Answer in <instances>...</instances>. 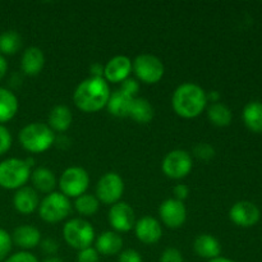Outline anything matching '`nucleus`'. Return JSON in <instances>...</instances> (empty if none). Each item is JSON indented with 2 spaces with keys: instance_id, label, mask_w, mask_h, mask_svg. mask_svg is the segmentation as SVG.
<instances>
[{
  "instance_id": "nucleus-9",
  "label": "nucleus",
  "mask_w": 262,
  "mask_h": 262,
  "mask_svg": "<svg viewBox=\"0 0 262 262\" xmlns=\"http://www.w3.org/2000/svg\"><path fill=\"white\" fill-rule=\"evenodd\" d=\"M124 192V182L119 174L110 171L104 174L97 182L96 197L100 202L105 205H114L119 202Z\"/></svg>"
},
{
  "instance_id": "nucleus-25",
  "label": "nucleus",
  "mask_w": 262,
  "mask_h": 262,
  "mask_svg": "<svg viewBox=\"0 0 262 262\" xmlns=\"http://www.w3.org/2000/svg\"><path fill=\"white\" fill-rule=\"evenodd\" d=\"M33 187L43 193H51L56 186V179L53 171L48 168H37L31 173Z\"/></svg>"
},
{
  "instance_id": "nucleus-37",
  "label": "nucleus",
  "mask_w": 262,
  "mask_h": 262,
  "mask_svg": "<svg viewBox=\"0 0 262 262\" xmlns=\"http://www.w3.org/2000/svg\"><path fill=\"white\" fill-rule=\"evenodd\" d=\"M119 262H142V257H141L140 253L136 250H125L123 252H120Z\"/></svg>"
},
{
  "instance_id": "nucleus-44",
  "label": "nucleus",
  "mask_w": 262,
  "mask_h": 262,
  "mask_svg": "<svg viewBox=\"0 0 262 262\" xmlns=\"http://www.w3.org/2000/svg\"><path fill=\"white\" fill-rule=\"evenodd\" d=\"M42 262H64V261L59 257H54V256H51V257L45 258Z\"/></svg>"
},
{
  "instance_id": "nucleus-35",
  "label": "nucleus",
  "mask_w": 262,
  "mask_h": 262,
  "mask_svg": "<svg viewBox=\"0 0 262 262\" xmlns=\"http://www.w3.org/2000/svg\"><path fill=\"white\" fill-rule=\"evenodd\" d=\"M138 89H140V86H138V82L136 81V79L127 78L125 81L122 82L120 91H123L124 94H127L128 96L136 97V95H137V92H138Z\"/></svg>"
},
{
  "instance_id": "nucleus-2",
  "label": "nucleus",
  "mask_w": 262,
  "mask_h": 262,
  "mask_svg": "<svg viewBox=\"0 0 262 262\" xmlns=\"http://www.w3.org/2000/svg\"><path fill=\"white\" fill-rule=\"evenodd\" d=\"M173 109L179 117L192 119L201 114L207 105L206 92L199 84L182 83L177 87L171 97Z\"/></svg>"
},
{
  "instance_id": "nucleus-12",
  "label": "nucleus",
  "mask_w": 262,
  "mask_h": 262,
  "mask_svg": "<svg viewBox=\"0 0 262 262\" xmlns=\"http://www.w3.org/2000/svg\"><path fill=\"white\" fill-rule=\"evenodd\" d=\"M159 215L161 222L171 229L181 228L186 223L187 210L182 201L176 199H169L164 201L159 207Z\"/></svg>"
},
{
  "instance_id": "nucleus-31",
  "label": "nucleus",
  "mask_w": 262,
  "mask_h": 262,
  "mask_svg": "<svg viewBox=\"0 0 262 262\" xmlns=\"http://www.w3.org/2000/svg\"><path fill=\"white\" fill-rule=\"evenodd\" d=\"M194 156H197L201 160H211L215 156V150L209 143H200L193 150Z\"/></svg>"
},
{
  "instance_id": "nucleus-29",
  "label": "nucleus",
  "mask_w": 262,
  "mask_h": 262,
  "mask_svg": "<svg viewBox=\"0 0 262 262\" xmlns=\"http://www.w3.org/2000/svg\"><path fill=\"white\" fill-rule=\"evenodd\" d=\"M100 206V201L97 200L96 196L94 194H82V196L77 197L76 202H74V207L77 211L83 216H92L97 212Z\"/></svg>"
},
{
  "instance_id": "nucleus-39",
  "label": "nucleus",
  "mask_w": 262,
  "mask_h": 262,
  "mask_svg": "<svg viewBox=\"0 0 262 262\" xmlns=\"http://www.w3.org/2000/svg\"><path fill=\"white\" fill-rule=\"evenodd\" d=\"M189 194V188L186 186V184H177L174 187V196H176V200L183 202V200H186Z\"/></svg>"
},
{
  "instance_id": "nucleus-24",
  "label": "nucleus",
  "mask_w": 262,
  "mask_h": 262,
  "mask_svg": "<svg viewBox=\"0 0 262 262\" xmlns=\"http://www.w3.org/2000/svg\"><path fill=\"white\" fill-rule=\"evenodd\" d=\"M18 112V100L9 90L0 87V123H7Z\"/></svg>"
},
{
  "instance_id": "nucleus-11",
  "label": "nucleus",
  "mask_w": 262,
  "mask_h": 262,
  "mask_svg": "<svg viewBox=\"0 0 262 262\" xmlns=\"http://www.w3.org/2000/svg\"><path fill=\"white\" fill-rule=\"evenodd\" d=\"M229 217L238 227L251 228L260 222L261 211L253 202L239 201L230 207Z\"/></svg>"
},
{
  "instance_id": "nucleus-6",
  "label": "nucleus",
  "mask_w": 262,
  "mask_h": 262,
  "mask_svg": "<svg viewBox=\"0 0 262 262\" xmlns=\"http://www.w3.org/2000/svg\"><path fill=\"white\" fill-rule=\"evenodd\" d=\"M63 235L66 242L72 248L81 251L87 247H91L95 239V229L86 220L72 219L64 225Z\"/></svg>"
},
{
  "instance_id": "nucleus-42",
  "label": "nucleus",
  "mask_w": 262,
  "mask_h": 262,
  "mask_svg": "<svg viewBox=\"0 0 262 262\" xmlns=\"http://www.w3.org/2000/svg\"><path fill=\"white\" fill-rule=\"evenodd\" d=\"M206 97H207V101H211L212 104H215V102H219L220 94L217 91H211L210 94H206Z\"/></svg>"
},
{
  "instance_id": "nucleus-38",
  "label": "nucleus",
  "mask_w": 262,
  "mask_h": 262,
  "mask_svg": "<svg viewBox=\"0 0 262 262\" xmlns=\"http://www.w3.org/2000/svg\"><path fill=\"white\" fill-rule=\"evenodd\" d=\"M41 248H42V251L46 253V255L53 256L58 252L59 245L56 241L53 239V238H48V239L41 242Z\"/></svg>"
},
{
  "instance_id": "nucleus-32",
  "label": "nucleus",
  "mask_w": 262,
  "mask_h": 262,
  "mask_svg": "<svg viewBox=\"0 0 262 262\" xmlns=\"http://www.w3.org/2000/svg\"><path fill=\"white\" fill-rule=\"evenodd\" d=\"M12 147V135L9 129L0 124V155H4Z\"/></svg>"
},
{
  "instance_id": "nucleus-23",
  "label": "nucleus",
  "mask_w": 262,
  "mask_h": 262,
  "mask_svg": "<svg viewBox=\"0 0 262 262\" xmlns=\"http://www.w3.org/2000/svg\"><path fill=\"white\" fill-rule=\"evenodd\" d=\"M242 119L246 127L253 133H262V102L251 101L245 106Z\"/></svg>"
},
{
  "instance_id": "nucleus-21",
  "label": "nucleus",
  "mask_w": 262,
  "mask_h": 262,
  "mask_svg": "<svg viewBox=\"0 0 262 262\" xmlns=\"http://www.w3.org/2000/svg\"><path fill=\"white\" fill-rule=\"evenodd\" d=\"M123 247V239L118 233L104 232L96 239V251L99 255L114 256L120 252Z\"/></svg>"
},
{
  "instance_id": "nucleus-33",
  "label": "nucleus",
  "mask_w": 262,
  "mask_h": 262,
  "mask_svg": "<svg viewBox=\"0 0 262 262\" xmlns=\"http://www.w3.org/2000/svg\"><path fill=\"white\" fill-rule=\"evenodd\" d=\"M99 252L96 248L87 247L84 250L78 251L77 255V262H99Z\"/></svg>"
},
{
  "instance_id": "nucleus-22",
  "label": "nucleus",
  "mask_w": 262,
  "mask_h": 262,
  "mask_svg": "<svg viewBox=\"0 0 262 262\" xmlns=\"http://www.w3.org/2000/svg\"><path fill=\"white\" fill-rule=\"evenodd\" d=\"M72 112L69 110V107H67L66 105H56L51 109V112L49 113V127L51 128V130H56V132H66L72 124Z\"/></svg>"
},
{
  "instance_id": "nucleus-17",
  "label": "nucleus",
  "mask_w": 262,
  "mask_h": 262,
  "mask_svg": "<svg viewBox=\"0 0 262 262\" xmlns=\"http://www.w3.org/2000/svg\"><path fill=\"white\" fill-rule=\"evenodd\" d=\"M193 250L201 258L214 260L220 257L222 247L219 241L210 234H200L193 242Z\"/></svg>"
},
{
  "instance_id": "nucleus-8",
  "label": "nucleus",
  "mask_w": 262,
  "mask_h": 262,
  "mask_svg": "<svg viewBox=\"0 0 262 262\" xmlns=\"http://www.w3.org/2000/svg\"><path fill=\"white\" fill-rule=\"evenodd\" d=\"M132 69L136 76L143 83L154 84L158 83L164 76V64L158 56L151 54H141L135 59L132 64Z\"/></svg>"
},
{
  "instance_id": "nucleus-34",
  "label": "nucleus",
  "mask_w": 262,
  "mask_h": 262,
  "mask_svg": "<svg viewBox=\"0 0 262 262\" xmlns=\"http://www.w3.org/2000/svg\"><path fill=\"white\" fill-rule=\"evenodd\" d=\"M160 262H184L181 251L174 247H169L161 253Z\"/></svg>"
},
{
  "instance_id": "nucleus-41",
  "label": "nucleus",
  "mask_w": 262,
  "mask_h": 262,
  "mask_svg": "<svg viewBox=\"0 0 262 262\" xmlns=\"http://www.w3.org/2000/svg\"><path fill=\"white\" fill-rule=\"evenodd\" d=\"M7 71H8V63H7V60H5L4 56L0 54V81H2L3 77L5 76Z\"/></svg>"
},
{
  "instance_id": "nucleus-30",
  "label": "nucleus",
  "mask_w": 262,
  "mask_h": 262,
  "mask_svg": "<svg viewBox=\"0 0 262 262\" xmlns=\"http://www.w3.org/2000/svg\"><path fill=\"white\" fill-rule=\"evenodd\" d=\"M12 235L7 230L0 228V262L7 260L10 250H12Z\"/></svg>"
},
{
  "instance_id": "nucleus-36",
  "label": "nucleus",
  "mask_w": 262,
  "mask_h": 262,
  "mask_svg": "<svg viewBox=\"0 0 262 262\" xmlns=\"http://www.w3.org/2000/svg\"><path fill=\"white\" fill-rule=\"evenodd\" d=\"M4 262H38V260L32 253L22 251V252H17L14 255L9 256Z\"/></svg>"
},
{
  "instance_id": "nucleus-15",
  "label": "nucleus",
  "mask_w": 262,
  "mask_h": 262,
  "mask_svg": "<svg viewBox=\"0 0 262 262\" xmlns=\"http://www.w3.org/2000/svg\"><path fill=\"white\" fill-rule=\"evenodd\" d=\"M135 232L138 241L145 245H155L161 239V235H163L160 223L155 217L151 216L141 217L135 224Z\"/></svg>"
},
{
  "instance_id": "nucleus-13",
  "label": "nucleus",
  "mask_w": 262,
  "mask_h": 262,
  "mask_svg": "<svg viewBox=\"0 0 262 262\" xmlns=\"http://www.w3.org/2000/svg\"><path fill=\"white\" fill-rule=\"evenodd\" d=\"M109 223L117 232H129L136 224L135 211L125 202H117L109 210Z\"/></svg>"
},
{
  "instance_id": "nucleus-20",
  "label": "nucleus",
  "mask_w": 262,
  "mask_h": 262,
  "mask_svg": "<svg viewBox=\"0 0 262 262\" xmlns=\"http://www.w3.org/2000/svg\"><path fill=\"white\" fill-rule=\"evenodd\" d=\"M133 100H135V97L128 96L127 94L118 90V91L110 94L109 101L106 104L107 110H109L110 114L117 118L129 117L130 106H132Z\"/></svg>"
},
{
  "instance_id": "nucleus-18",
  "label": "nucleus",
  "mask_w": 262,
  "mask_h": 262,
  "mask_svg": "<svg viewBox=\"0 0 262 262\" xmlns=\"http://www.w3.org/2000/svg\"><path fill=\"white\" fill-rule=\"evenodd\" d=\"M41 233L32 225H20L15 228L12 235V241L23 250H32L40 243Z\"/></svg>"
},
{
  "instance_id": "nucleus-3",
  "label": "nucleus",
  "mask_w": 262,
  "mask_h": 262,
  "mask_svg": "<svg viewBox=\"0 0 262 262\" xmlns=\"http://www.w3.org/2000/svg\"><path fill=\"white\" fill-rule=\"evenodd\" d=\"M19 142L28 152L40 154L54 145L55 135L45 123H31L20 129Z\"/></svg>"
},
{
  "instance_id": "nucleus-4",
  "label": "nucleus",
  "mask_w": 262,
  "mask_h": 262,
  "mask_svg": "<svg viewBox=\"0 0 262 262\" xmlns=\"http://www.w3.org/2000/svg\"><path fill=\"white\" fill-rule=\"evenodd\" d=\"M31 166L26 160L7 159L0 163V187L5 189H19L31 178Z\"/></svg>"
},
{
  "instance_id": "nucleus-14",
  "label": "nucleus",
  "mask_w": 262,
  "mask_h": 262,
  "mask_svg": "<svg viewBox=\"0 0 262 262\" xmlns=\"http://www.w3.org/2000/svg\"><path fill=\"white\" fill-rule=\"evenodd\" d=\"M130 71H132V61L128 56H114L104 66L105 81L113 82V83L123 82L129 77Z\"/></svg>"
},
{
  "instance_id": "nucleus-26",
  "label": "nucleus",
  "mask_w": 262,
  "mask_h": 262,
  "mask_svg": "<svg viewBox=\"0 0 262 262\" xmlns=\"http://www.w3.org/2000/svg\"><path fill=\"white\" fill-rule=\"evenodd\" d=\"M129 117L133 120L141 124H146V123L151 122L154 118V107L150 104V101L143 97H135L130 106Z\"/></svg>"
},
{
  "instance_id": "nucleus-10",
  "label": "nucleus",
  "mask_w": 262,
  "mask_h": 262,
  "mask_svg": "<svg viewBox=\"0 0 262 262\" xmlns=\"http://www.w3.org/2000/svg\"><path fill=\"white\" fill-rule=\"evenodd\" d=\"M192 156L184 150H173L164 158L163 171L171 179H182L192 170Z\"/></svg>"
},
{
  "instance_id": "nucleus-43",
  "label": "nucleus",
  "mask_w": 262,
  "mask_h": 262,
  "mask_svg": "<svg viewBox=\"0 0 262 262\" xmlns=\"http://www.w3.org/2000/svg\"><path fill=\"white\" fill-rule=\"evenodd\" d=\"M209 262H235V261L230 260V258H227V257H217V258H214V260H210Z\"/></svg>"
},
{
  "instance_id": "nucleus-5",
  "label": "nucleus",
  "mask_w": 262,
  "mask_h": 262,
  "mask_svg": "<svg viewBox=\"0 0 262 262\" xmlns=\"http://www.w3.org/2000/svg\"><path fill=\"white\" fill-rule=\"evenodd\" d=\"M72 212V204L69 199L59 192H51L41 201L38 214L46 223H59L66 219Z\"/></svg>"
},
{
  "instance_id": "nucleus-19",
  "label": "nucleus",
  "mask_w": 262,
  "mask_h": 262,
  "mask_svg": "<svg viewBox=\"0 0 262 262\" xmlns=\"http://www.w3.org/2000/svg\"><path fill=\"white\" fill-rule=\"evenodd\" d=\"M43 64H45V56H43L41 49L36 48V46L26 49L22 55V60H20V67L26 74L37 76L42 71Z\"/></svg>"
},
{
  "instance_id": "nucleus-27",
  "label": "nucleus",
  "mask_w": 262,
  "mask_h": 262,
  "mask_svg": "<svg viewBox=\"0 0 262 262\" xmlns=\"http://www.w3.org/2000/svg\"><path fill=\"white\" fill-rule=\"evenodd\" d=\"M207 117L210 122L216 127H228L233 119L230 109L222 102H215L210 105L207 109Z\"/></svg>"
},
{
  "instance_id": "nucleus-1",
  "label": "nucleus",
  "mask_w": 262,
  "mask_h": 262,
  "mask_svg": "<svg viewBox=\"0 0 262 262\" xmlns=\"http://www.w3.org/2000/svg\"><path fill=\"white\" fill-rule=\"evenodd\" d=\"M110 97V90L104 78L84 79L77 86L73 94V101L79 110L95 113L106 106Z\"/></svg>"
},
{
  "instance_id": "nucleus-7",
  "label": "nucleus",
  "mask_w": 262,
  "mask_h": 262,
  "mask_svg": "<svg viewBox=\"0 0 262 262\" xmlns=\"http://www.w3.org/2000/svg\"><path fill=\"white\" fill-rule=\"evenodd\" d=\"M90 186L89 173L83 168L79 166H71L63 171L59 181V187L61 189V193L64 196L77 197L86 193L87 188Z\"/></svg>"
},
{
  "instance_id": "nucleus-28",
  "label": "nucleus",
  "mask_w": 262,
  "mask_h": 262,
  "mask_svg": "<svg viewBox=\"0 0 262 262\" xmlns=\"http://www.w3.org/2000/svg\"><path fill=\"white\" fill-rule=\"evenodd\" d=\"M22 46V37L18 32L10 30L0 33V53L5 55H13Z\"/></svg>"
},
{
  "instance_id": "nucleus-16",
  "label": "nucleus",
  "mask_w": 262,
  "mask_h": 262,
  "mask_svg": "<svg viewBox=\"0 0 262 262\" xmlns=\"http://www.w3.org/2000/svg\"><path fill=\"white\" fill-rule=\"evenodd\" d=\"M13 205H14V209L20 214H32L40 205L37 192L31 187H22L17 189L13 197Z\"/></svg>"
},
{
  "instance_id": "nucleus-40",
  "label": "nucleus",
  "mask_w": 262,
  "mask_h": 262,
  "mask_svg": "<svg viewBox=\"0 0 262 262\" xmlns=\"http://www.w3.org/2000/svg\"><path fill=\"white\" fill-rule=\"evenodd\" d=\"M90 71H91L92 78H102V76H104V67L100 63L92 64Z\"/></svg>"
}]
</instances>
